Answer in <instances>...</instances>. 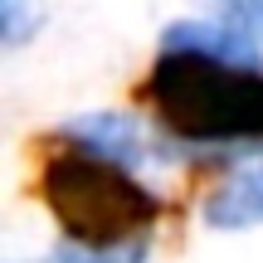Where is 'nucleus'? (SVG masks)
Segmentation results:
<instances>
[{
    "instance_id": "obj_1",
    "label": "nucleus",
    "mask_w": 263,
    "mask_h": 263,
    "mask_svg": "<svg viewBox=\"0 0 263 263\" xmlns=\"http://www.w3.org/2000/svg\"><path fill=\"white\" fill-rule=\"evenodd\" d=\"M146 98L161 127L185 141H263V64L161 44Z\"/></svg>"
},
{
    "instance_id": "obj_2",
    "label": "nucleus",
    "mask_w": 263,
    "mask_h": 263,
    "mask_svg": "<svg viewBox=\"0 0 263 263\" xmlns=\"http://www.w3.org/2000/svg\"><path fill=\"white\" fill-rule=\"evenodd\" d=\"M39 195L73 244L93 249L141 244V234L161 219V200L132 176V166L78 146L54 151L44 161Z\"/></svg>"
},
{
    "instance_id": "obj_3",
    "label": "nucleus",
    "mask_w": 263,
    "mask_h": 263,
    "mask_svg": "<svg viewBox=\"0 0 263 263\" xmlns=\"http://www.w3.org/2000/svg\"><path fill=\"white\" fill-rule=\"evenodd\" d=\"M59 137L78 151H93V156H107V161H122V166L137 171L141 161L151 156V141H146V127L137 122L132 112H78L59 127Z\"/></svg>"
},
{
    "instance_id": "obj_4",
    "label": "nucleus",
    "mask_w": 263,
    "mask_h": 263,
    "mask_svg": "<svg viewBox=\"0 0 263 263\" xmlns=\"http://www.w3.org/2000/svg\"><path fill=\"white\" fill-rule=\"evenodd\" d=\"M205 224L210 229H254V224H263V161L234 171L205 200Z\"/></svg>"
},
{
    "instance_id": "obj_5",
    "label": "nucleus",
    "mask_w": 263,
    "mask_h": 263,
    "mask_svg": "<svg viewBox=\"0 0 263 263\" xmlns=\"http://www.w3.org/2000/svg\"><path fill=\"white\" fill-rule=\"evenodd\" d=\"M44 263H146V239L141 244H122V249H93V244H59Z\"/></svg>"
},
{
    "instance_id": "obj_6",
    "label": "nucleus",
    "mask_w": 263,
    "mask_h": 263,
    "mask_svg": "<svg viewBox=\"0 0 263 263\" xmlns=\"http://www.w3.org/2000/svg\"><path fill=\"white\" fill-rule=\"evenodd\" d=\"M219 20H229L234 29H244L249 39L263 44V0H210Z\"/></svg>"
},
{
    "instance_id": "obj_7",
    "label": "nucleus",
    "mask_w": 263,
    "mask_h": 263,
    "mask_svg": "<svg viewBox=\"0 0 263 263\" xmlns=\"http://www.w3.org/2000/svg\"><path fill=\"white\" fill-rule=\"evenodd\" d=\"M29 10H34V0H0V20H5V39H10V44H20V39H25Z\"/></svg>"
}]
</instances>
